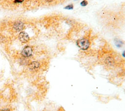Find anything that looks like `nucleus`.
<instances>
[{
	"label": "nucleus",
	"mask_w": 125,
	"mask_h": 111,
	"mask_svg": "<svg viewBox=\"0 0 125 111\" xmlns=\"http://www.w3.org/2000/svg\"><path fill=\"white\" fill-rule=\"evenodd\" d=\"M90 44L89 40L86 38L79 39L76 42V45L81 50H87L90 47Z\"/></svg>",
	"instance_id": "nucleus-1"
},
{
	"label": "nucleus",
	"mask_w": 125,
	"mask_h": 111,
	"mask_svg": "<svg viewBox=\"0 0 125 111\" xmlns=\"http://www.w3.org/2000/svg\"><path fill=\"white\" fill-rule=\"evenodd\" d=\"M88 4V2L86 1V0H84V1H83L81 3V5L82 6H86Z\"/></svg>",
	"instance_id": "nucleus-8"
},
{
	"label": "nucleus",
	"mask_w": 125,
	"mask_h": 111,
	"mask_svg": "<svg viewBox=\"0 0 125 111\" xmlns=\"http://www.w3.org/2000/svg\"><path fill=\"white\" fill-rule=\"evenodd\" d=\"M75 1H77V0H75Z\"/></svg>",
	"instance_id": "nucleus-13"
},
{
	"label": "nucleus",
	"mask_w": 125,
	"mask_h": 111,
	"mask_svg": "<svg viewBox=\"0 0 125 111\" xmlns=\"http://www.w3.org/2000/svg\"><path fill=\"white\" fill-rule=\"evenodd\" d=\"M33 50L31 47L29 46H26L24 48L22 51V54L23 56L25 57H28L30 56L32 54Z\"/></svg>",
	"instance_id": "nucleus-2"
},
{
	"label": "nucleus",
	"mask_w": 125,
	"mask_h": 111,
	"mask_svg": "<svg viewBox=\"0 0 125 111\" xmlns=\"http://www.w3.org/2000/svg\"><path fill=\"white\" fill-rule=\"evenodd\" d=\"M40 67V64L38 62H32L29 65V68L31 70H37Z\"/></svg>",
	"instance_id": "nucleus-5"
},
{
	"label": "nucleus",
	"mask_w": 125,
	"mask_h": 111,
	"mask_svg": "<svg viewBox=\"0 0 125 111\" xmlns=\"http://www.w3.org/2000/svg\"><path fill=\"white\" fill-rule=\"evenodd\" d=\"M73 5L72 4L68 5L65 7V9H66V10H73Z\"/></svg>",
	"instance_id": "nucleus-7"
},
{
	"label": "nucleus",
	"mask_w": 125,
	"mask_h": 111,
	"mask_svg": "<svg viewBox=\"0 0 125 111\" xmlns=\"http://www.w3.org/2000/svg\"><path fill=\"white\" fill-rule=\"evenodd\" d=\"M46 1L47 2H52L53 1V0H46Z\"/></svg>",
	"instance_id": "nucleus-11"
},
{
	"label": "nucleus",
	"mask_w": 125,
	"mask_h": 111,
	"mask_svg": "<svg viewBox=\"0 0 125 111\" xmlns=\"http://www.w3.org/2000/svg\"><path fill=\"white\" fill-rule=\"evenodd\" d=\"M115 44L118 47H121L123 45V42L119 40H116L115 41Z\"/></svg>",
	"instance_id": "nucleus-6"
},
{
	"label": "nucleus",
	"mask_w": 125,
	"mask_h": 111,
	"mask_svg": "<svg viewBox=\"0 0 125 111\" xmlns=\"http://www.w3.org/2000/svg\"><path fill=\"white\" fill-rule=\"evenodd\" d=\"M24 0H15V2L17 3H22L24 2Z\"/></svg>",
	"instance_id": "nucleus-9"
},
{
	"label": "nucleus",
	"mask_w": 125,
	"mask_h": 111,
	"mask_svg": "<svg viewBox=\"0 0 125 111\" xmlns=\"http://www.w3.org/2000/svg\"><path fill=\"white\" fill-rule=\"evenodd\" d=\"M2 111H10L8 110H3Z\"/></svg>",
	"instance_id": "nucleus-12"
},
{
	"label": "nucleus",
	"mask_w": 125,
	"mask_h": 111,
	"mask_svg": "<svg viewBox=\"0 0 125 111\" xmlns=\"http://www.w3.org/2000/svg\"><path fill=\"white\" fill-rule=\"evenodd\" d=\"M19 39L21 42L25 43L29 40V37L27 33L24 31H22L19 35Z\"/></svg>",
	"instance_id": "nucleus-3"
},
{
	"label": "nucleus",
	"mask_w": 125,
	"mask_h": 111,
	"mask_svg": "<svg viewBox=\"0 0 125 111\" xmlns=\"http://www.w3.org/2000/svg\"><path fill=\"white\" fill-rule=\"evenodd\" d=\"M24 28V25L22 22H18L14 24L13 29L16 31H20L22 30Z\"/></svg>",
	"instance_id": "nucleus-4"
},
{
	"label": "nucleus",
	"mask_w": 125,
	"mask_h": 111,
	"mask_svg": "<svg viewBox=\"0 0 125 111\" xmlns=\"http://www.w3.org/2000/svg\"><path fill=\"white\" fill-rule=\"evenodd\" d=\"M123 56L125 58V51L123 52Z\"/></svg>",
	"instance_id": "nucleus-10"
}]
</instances>
